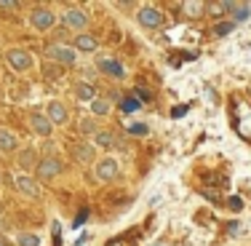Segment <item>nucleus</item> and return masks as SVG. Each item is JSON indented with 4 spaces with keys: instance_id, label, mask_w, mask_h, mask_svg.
<instances>
[{
    "instance_id": "obj_1",
    "label": "nucleus",
    "mask_w": 251,
    "mask_h": 246,
    "mask_svg": "<svg viewBox=\"0 0 251 246\" xmlns=\"http://www.w3.org/2000/svg\"><path fill=\"white\" fill-rule=\"evenodd\" d=\"M94 174H97L99 182H112V179H118V174H121V164H118V158H101V161H97V166H94Z\"/></svg>"
},
{
    "instance_id": "obj_2",
    "label": "nucleus",
    "mask_w": 251,
    "mask_h": 246,
    "mask_svg": "<svg viewBox=\"0 0 251 246\" xmlns=\"http://www.w3.org/2000/svg\"><path fill=\"white\" fill-rule=\"evenodd\" d=\"M49 56L53 59V62H59V64H75L77 62V51L73 49V46H62V43H56V46H49Z\"/></svg>"
},
{
    "instance_id": "obj_3",
    "label": "nucleus",
    "mask_w": 251,
    "mask_h": 246,
    "mask_svg": "<svg viewBox=\"0 0 251 246\" xmlns=\"http://www.w3.org/2000/svg\"><path fill=\"white\" fill-rule=\"evenodd\" d=\"M14 185H16V190L25 193L27 198H40V185H38V179L29 177V174H16Z\"/></svg>"
},
{
    "instance_id": "obj_4",
    "label": "nucleus",
    "mask_w": 251,
    "mask_h": 246,
    "mask_svg": "<svg viewBox=\"0 0 251 246\" xmlns=\"http://www.w3.org/2000/svg\"><path fill=\"white\" fill-rule=\"evenodd\" d=\"M5 59H8L11 70H16V73H25V70L32 67V56H29L27 51H22V49H11L8 54H5Z\"/></svg>"
},
{
    "instance_id": "obj_5",
    "label": "nucleus",
    "mask_w": 251,
    "mask_h": 246,
    "mask_svg": "<svg viewBox=\"0 0 251 246\" xmlns=\"http://www.w3.org/2000/svg\"><path fill=\"white\" fill-rule=\"evenodd\" d=\"M136 19H139L142 27H160V25H163V14H160L155 5H145V8H139Z\"/></svg>"
},
{
    "instance_id": "obj_6",
    "label": "nucleus",
    "mask_w": 251,
    "mask_h": 246,
    "mask_svg": "<svg viewBox=\"0 0 251 246\" xmlns=\"http://www.w3.org/2000/svg\"><path fill=\"white\" fill-rule=\"evenodd\" d=\"M53 22H56V16H53L49 8H35L32 14H29V25L35 29H51Z\"/></svg>"
},
{
    "instance_id": "obj_7",
    "label": "nucleus",
    "mask_w": 251,
    "mask_h": 246,
    "mask_svg": "<svg viewBox=\"0 0 251 246\" xmlns=\"http://www.w3.org/2000/svg\"><path fill=\"white\" fill-rule=\"evenodd\" d=\"M46 118L51 121V126H64L70 115H67V107H64L62 102H51L49 110H46Z\"/></svg>"
},
{
    "instance_id": "obj_8",
    "label": "nucleus",
    "mask_w": 251,
    "mask_h": 246,
    "mask_svg": "<svg viewBox=\"0 0 251 246\" xmlns=\"http://www.w3.org/2000/svg\"><path fill=\"white\" fill-rule=\"evenodd\" d=\"M64 22L73 29H86L88 27V14L83 8H70V11H64Z\"/></svg>"
},
{
    "instance_id": "obj_9",
    "label": "nucleus",
    "mask_w": 251,
    "mask_h": 246,
    "mask_svg": "<svg viewBox=\"0 0 251 246\" xmlns=\"http://www.w3.org/2000/svg\"><path fill=\"white\" fill-rule=\"evenodd\" d=\"M38 174H40V179H51V177H56V174H62V161L59 158H43L38 164Z\"/></svg>"
},
{
    "instance_id": "obj_10",
    "label": "nucleus",
    "mask_w": 251,
    "mask_h": 246,
    "mask_svg": "<svg viewBox=\"0 0 251 246\" xmlns=\"http://www.w3.org/2000/svg\"><path fill=\"white\" fill-rule=\"evenodd\" d=\"M97 67H99L104 75H110V78H123V75H126L123 64L112 62V59H104V56H99V59H97Z\"/></svg>"
},
{
    "instance_id": "obj_11",
    "label": "nucleus",
    "mask_w": 251,
    "mask_h": 246,
    "mask_svg": "<svg viewBox=\"0 0 251 246\" xmlns=\"http://www.w3.org/2000/svg\"><path fill=\"white\" fill-rule=\"evenodd\" d=\"M29 126H32V131L35 134H40V137H49L51 134V121L46 115H40V112H32V115H29Z\"/></svg>"
},
{
    "instance_id": "obj_12",
    "label": "nucleus",
    "mask_w": 251,
    "mask_h": 246,
    "mask_svg": "<svg viewBox=\"0 0 251 246\" xmlns=\"http://www.w3.org/2000/svg\"><path fill=\"white\" fill-rule=\"evenodd\" d=\"M73 155L77 164H91L94 161V147L88 145V142H75L73 145Z\"/></svg>"
},
{
    "instance_id": "obj_13",
    "label": "nucleus",
    "mask_w": 251,
    "mask_h": 246,
    "mask_svg": "<svg viewBox=\"0 0 251 246\" xmlns=\"http://www.w3.org/2000/svg\"><path fill=\"white\" fill-rule=\"evenodd\" d=\"M16 145H19L16 134H11L8 129H0V153H14Z\"/></svg>"
},
{
    "instance_id": "obj_14",
    "label": "nucleus",
    "mask_w": 251,
    "mask_h": 246,
    "mask_svg": "<svg viewBox=\"0 0 251 246\" xmlns=\"http://www.w3.org/2000/svg\"><path fill=\"white\" fill-rule=\"evenodd\" d=\"M38 155H35V150H22L19 153V166L25 171H32V169H38Z\"/></svg>"
},
{
    "instance_id": "obj_15",
    "label": "nucleus",
    "mask_w": 251,
    "mask_h": 246,
    "mask_svg": "<svg viewBox=\"0 0 251 246\" xmlns=\"http://www.w3.org/2000/svg\"><path fill=\"white\" fill-rule=\"evenodd\" d=\"M73 49L75 51H83V54H91V51H97V40H94L91 35H77Z\"/></svg>"
},
{
    "instance_id": "obj_16",
    "label": "nucleus",
    "mask_w": 251,
    "mask_h": 246,
    "mask_svg": "<svg viewBox=\"0 0 251 246\" xmlns=\"http://www.w3.org/2000/svg\"><path fill=\"white\" fill-rule=\"evenodd\" d=\"M75 97L77 99H80V102H94V99H97V94H94V86H91V83H77V86H75Z\"/></svg>"
},
{
    "instance_id": "obj_17",
    "label": "nucleus",
    "mask_w": 251,
    "mask_h": 246,
    "mask_svg": "<svg viewBox=\"0 0 251 246\" xmlns=\"http://www.w3.org/2000/svg\"><path fill=\"white\" fill-rule=\"evenodd\" d=\"M94 142H97V147L107 150V147L115 145V137H112L110 131H97V134H94Z\"/></svg>"
},
{
    "instance_id": "obj_18",
    "label": "nucleus",
    "mask_w": 251,
    "mask_h": 246,
    "mask_svg": "<svg viewBox=\"0 0 251 246\" xmlns=\"http://www.w3.org/2000/svg\"><path fill=\"white\" fill-rule=\"evenodd\" d=\"M16 244H19V246H40V236H32V233H19V236H16Z\"/></svg>"
},
{
    "instance_id": "obj_19",
    "label": "nucleus",
    "mask_w": 251,
    "mask_h": 246,
    "mask_svg": "<svg viewBox=\"0 0 251 246\" xmlns=\"http://www.w3.org/2000/svg\"><path fill=\"white\" fill-rule=\"evenodd\" d=\"M91 112L94 115H107V112H110V102L107 99H94L91 102Z\"/></svg>"
},
{
    "instance_id": "obj_20",
    "label": "nucleus",
    "mask_w": 251,
    "mask_h": 246,
    "mask_svg": "<svg viewBox=\"0 0 251 246\" xmlns=\"http://www.w3.org/2000/svg\"><path fill=\"white\" fill-rule=\"evenodd\" d=\"M139 107H142V102H139V99H134V97L121 99V110H123V112H136Z\"/></svg>"
},
{
    "instance_id": "obj_21",
    "label": "nucleus",
    "mask_w": 251,
    "mask_h": 246,
    "mask_svg": "<svg viewBox=\"0 0 251 246\" xmlns=\"http://www.w3.org/2000/svg\"><path fill=\"white\" fill-rule=\"evenodd\" d=\"M232 14H235V22H243V19H249V14H251V5H232Z\"/></svg>"
},
{
    "instance_id": "obj_22",
    "label": "nucleus",
    "mask_w": 251,
    "mask_h": 246,
    "mask_svg": "<svg viewBox=\"0 0 251 246\" xmlns=\"http://www.w3.org/2000/svg\"><path fill=\"white\" fill-rule=\"evenodd\" d=\"M232 27H235V22H222V25H217L211 29V35H219V38H222V35L232 32Z\"/></svg>"
},
{
    "instance_id": "obj_23",
    "label": "nucleus",
    "mask_w": 251,
    "mask_h": 246,
    "mask_svg": "<svg viewBox=\"0 0 251 246\" xmlns=\"http://www.w3.org/2000/svg\"><path fill=\"white\" fill-rule=\"evenodd\" d=\"M227 206H230L232 212H241V209H243V201L235 195V198H230V201H227Z\"/></svg>"
},
{
    "instance_id": "obj_24",
    "label": "nucleus",
    "mask_w": 251,
    "mask_h": 246,
    "mask_svg": "<svg viewBox=\"0 0 251 246\" xmlns=\"http://www.w3.org/2000/svg\"><path fill=\"white\" fill-rule=\"evenodd\" d=\"M136 97H139V102H150V99H152V94L147 91V88H142V86H139V88H136Z\"/></svg>"
},
{
    "instance_id": "obj_25",
    "label": "nucleus",
    "mask_w": 251,
    "mask_h": 246,
    "mask_svg": "<svg viewBox=\"0 0 251 246\" xmlns=\"http://www.w3.org/2000/svg\"><path fill=\"white\" fill-rule=\"evenodd\" d=\"M128 131H131V134H147V126L145 123H134Z\"/></svg>"
},
{
    "instance_id": "obj_26",
    "label": "nucleus",
    "mask_w": 251,
    "mask_h": 246,
    "mask_svg": "<svg viewBox=\"0 0 251 246\" xmlns=\"http://www.w3.org/2000/svg\"><path fill=\"white\" fill-rule=\"evenodd\" d=\"M80 131H86V134H97V126H94L91 121H86V123H80Z\"/></svg>"
},
{
    "instance_id": "obj_27",
    "label": "nucleus",
    "mask_w": 251,
    "mask_h": 246,
    "mask_svg": "<svg viewBox=\"0 0 251 246\" xmlns=\"http://www.w3.org/2000/svg\"><path fill=\"white\" fill-rule=\"evenodd\" d=\"M88 219V209H83V212L80 214H77V217H75V227H80L83 225V222H86Z\"/></svg>"
},
{
    "instance_id": "obj_28",
    "label": "nucleus",
    "mask_w": 251,
    "mask_h": 246,
    "mask_svg": "<svg viewBox=\"0 0 251 246\" xmlns=\"http://www.w3.org/2000/svg\"><path fill=\"white\" fill-rule=\"evenodd\" d=\"M0 8H3V11H14L16 3H8V0H3V3H0Z\"/></svg>"
},
{
    "instance_id": "obj_29",
    "label": "nucleus",
    "mask_w": 251,
    "mask_h": 246,
    "mask_svg": "<svg viewBox=\"0 0 251 246\" xmlns=\"http://www.w3.org/2000/svg\"><path fill=\"white\" fill-rule=\"evenodd\" d=\"M184 112H187V107H176V110H174V118H182Z\"/></svg>"
},
{
    "instance_id": "obj_30",
    "label": "nucleus",
    "mask_w": 251,
    "mask_h": 246,
    "mask_svg": "<svg viewBox=\"0 0 251 246\" xmlns=\"http://www.w3.org/2000/svg\"><path fill=\"white\" fill-rule=\"evenodd\" d=\"M0 246H8V244H5V241H3V238H0Z\"/></svg>"
}]
</instances>
